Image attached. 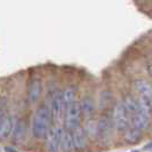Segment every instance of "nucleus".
Returning a JSON list of instances; mask_svg holds the SVG:
<instances>
[{
	"label": "nucleus",
	"mask_w": 152,
	"mask_h": 152,
	"mask_svg": "<svg viewBox=\"0 0 152 152\" xmlns=\"http://www.w3.org/2000/svg\"><path fill=\"white\" fill-rule=\"evenodd\" d=\"M52 122V113L50 109L47 105H43L38 109L34 113L32 120V133L37 139H41L46 136L47 130L50 127Z\"/></svg>",
	"instance_id": "nucleus-1"
},
{
	"label": "nucleus",
	"mask_w": 152,
	"mask_h": 152,
	"mask_svg": "<svg viewBox=\"0 0 152 152\" xmlns=\"http://www.w3.org/2000/svg\"><path fill=\"white\" fill-rule=\"evenodd\" d=\"M81 109L79 102H72L67 105L65 113V126L66 129L72 130L77 128L81 120Z\"/></svg>",
	"instance_id": "nucleus-2"
},
{
	"label": "nucleus",
	"mask_w": 152,
	"mask_h": 152,
	"mask_svg": "<svg viewBox=\"0 0 152 152\" xmlns=\"http://www.w3.org/2000/svg\"><path fill=\"white\" fill-rule=\"evenodd\" d=\"M129 114L125 108L124 103H118L113 109V124L119 131H124L128 127Z\"/></svg>",
	"instance_id": "nucleus-3"
},
{
	"label": "nucleus",
	"mask_w": 152,
	"mask_h": 152,
	"mask_svg": "<svg viewBox=\"0 0 152 152\" xmlns=\"http://www.w3.org/2000/svg\"><path fill=\"white\" fill-rule=\"evenodd\" d=\"M63 129L61 127H49L46 133L47 139V148L49 152H56L60 148V140Z\"/></svg>",
	"instance_id": "nucleus-4"
},
{
	"label": "nucleus",
	"mask_w": 152,
	"mask_h": 152,
	"mask_svg": "<svg viewBox=\"0 0 152 152\" xmlns=\"http://www.w3.org/2000/svg\"><path fill=\"white\" fill-rule=\"evenodd\" d=\"M50 109V113H52V118L55 121H60L62 118V114L65 110V104L63 102V97H62V93L56 94L52 101V108Z\"/></svg>",
	"instance_id": "nucleus-5"
},
{
	"label": "nucleus",
	"mask_w": 152,
	"mask_h": 152,
	"mask_svg": "<svg viewBox=\"0 0 152 152\" xmlns=\"http://www.w3.org/2000/svg\"><path fill=\"white\" fill-rule=\"evenodd\" d=\"M72 140H73V148L75 150H82L87 144V134L86 130L78 126L72 129Z\"/></svg>",
	"instance_id": "nucleus-6"
},
{
	"label": "nucleus",
	"mask_w": 152,
	"mask_h": 152,
	"mask_svg": "<svg viewBox=\"0 0 152 152\" xmlns=\"http://www.w3.org/2000/svg\"><path fill=\"white\" fill-rule=\"evenodd\" d=\"M111 131H112V126H111L110 119H108V118H101L96 122V134L102 140L109 139V136L111 135Z\"/></svg>",
	"instance_id": "nucleus-7"
},
{
	"label": "nucleus",
	"mask_w": 152,
	"mask_h": 152,
	"mask_svg": "<svg viewBox=\"0 0 152 152\" xmlns=\"http://www.w3.org/2000/svg\"><path fill=\"white\" fill-rule=\"evenodd\" d=\"M131 122H133V127H135V128L140 130H145L150 126V117L142 113L141 111H137L133 114Z\"/></svg>",
	"instance_id": "nucleus-8"
},
{
	"label": "nucleus",
	"mask_w": 152,
	"mask_h": 152,
	"mask_svg": "<svg viewBox=\"0 0 152 152\" xmlns=\"http://www.w3.org/2000/svg\"><path fill=\"white\" fill-rule=\"evenodd\" d=\"M41 90H43L41 81L39 79H32V81L29 86V101L31 103H36L40 98Z\"/></svg>",
	"instance_id": "nucleus-9"
},
{
	"label": "nucleus",
	"mask_w": 152,
	"mask_h": 152,
	"mask_svg": "<svg viewBox=\"0 0 152 152\" xmlns=\"http://www.w3.org/2000/svg\"><path fill=\"white\" fill-rule=\"evenodd\" d=\"M60 146H62V149L66 152H70L71 150H75L71 130L63 129L62 135H61V140H60Z\"/></svg>",
	"instance_id": "nucleus-10"
},
{
	"label": "nucleus",
	"mask_w": 152,
	"mask_h": 152,
	"mask_svg": "<svg viewBox=\"0 0 152 152\" xmlns=\"http://www.w3.org/2000/svg\"><path fill=\"white\" fill-rule=\"evenodd\" d=\"M11 127H13V119L8 116L0 118V139H7L11 136Z\"/></svg>",
	"instance_id": "nucleus-11"
},
{
	"label": "nucleus",
	"mask_w": 152,
	"mask_h": 152,
	"mask_svg": "<svg viewBox=\"0 0 152 152\" xmlns=\"http://www.w3.org/2000/svg\"><path fill=\"white\" fill-rule=\"evenodd\" d=\"M25 125L22 120H16L15 122L13 121V127H11V135L13 136V139L15 141H21L22 139L25 135Z\"/></svg>",
	"instance_id": "nucleus-12"
},
{
	"label": "nucleus",
	"mask_w": 152,
	"mask_h": 152,
	"mask_svg": "<svg viewBox=\"0 0 152 152\" xmlns=\"http://www.w3.org/2000/svg\"><path fill=\"white\" fill-rule=\"evenodd\" d=\"M137 103H139V111L146 114L148 117H151V97L146 95H141Z\"/></svg>",
	"instance_id": "nucleus-13"
},
{
	"label": "nucleus",
	"mask_w": 152,
	"mask_h": 152,
	"mask_svg": "<svg viewBox=\"0 0 152 152\" xmlns=\"http://www.w3.org/2000/svg\"><path fill=\"white\" fill-rule=\"evenodd\" d=\"M80 109H81V113H84L87 118L92 117L95 111V105H94L93 99L90 97H85L80 103Z\"/></svg>",
	"instance_id": "nucleus-14"
},
{
	"label": "nucleus",
	"mask_w": 152,
	"mask_h": 152,
	"mask_svg": "<svg viewBox=\"0 0 152 152\" xmlns=\"http://www.w3.org/2000/svg\"><path fill=\"white\" fill-rule=\"evenodd\" d=\"M142 137V130L137 129L135 127H131L126 131V135H125V139L129 143H136L141 140Z\"/></svg>",
	"instance_id": "nucleus-15"
},
{
	"label": "nucleus",
	"mask_w": 152,
	"mask_h": 152,
	"mask_svg": "<svg viewBox=\"0 0 152 152\" xmlns=\"http://www.w3.org/2000/svg\"><path fill=\"white\" fill-rule=\"evenodd\" d=\"M62 97H63V102H64L65 107H67L69 104H71L72 102H75V97H76V90L72 87H67L65 88L64 92L62 93Z\"/></svg>",
	"instance_id": "nucleus-16"
},
{
	"label": "nucleus",
	"mask_w": 152,
	"mask_h": 152,
	"mask_svg": "<svg viewBox=\"0 0 152 152\" xmlns=\"http://www.w3.org/2000/svg\"><path fill=\"white\" fill-rule=\"evenodd\" d=\"M135 87L141 93V95H146V96L151 95V86H150V84L148 81H145V80H137L135 82Z\"/></svg>",
	"instance_id": "nucleus-17"
},
{
	"label": "nucleus",
	"mask_w": 152,
	"mask_h": 152,
	"mask_svg": "<svg viewBox=\"0 0 152 152\" xmlns=\"http://www.w3.org/2000/svg\"><path fill=\"white\" fill-rule=\"evenodd\" d=\"M124 103V105H125V108L127 110V112H128V114H134L135 112H137L139 111V103H137V101H135L133 97H127L125 99V102H122Z\"/></svg>",
	"instance_id": "nucleus-18"
},
{
	"label": "nucleus",
	"mask_w": 152,
	"mask_h": 152,
	"mask_svg": "<svg viewBox=\"0 0 152 152\" xmlns=\"http://www.w3.org/2000/svg\"><path fill=\"white\" fill-rule=\"evenodd\" d=\"M6 151H9V152H16L15 150H13L11 148H6Z\"/></svg>",
	"instance_id": "nucleus-19"
}]
</instances>
